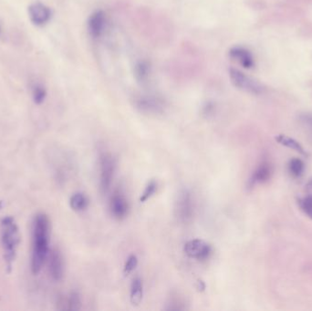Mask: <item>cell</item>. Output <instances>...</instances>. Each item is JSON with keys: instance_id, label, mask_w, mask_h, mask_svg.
<instances>
[{"instance_id": "obj_1", "label": "cell", "mask_w": 312, "mask_h": 311, "mask_svg": "<svg viewBox=\"0 0 312 311\" xmlns=\"http://www.w3.org/2000/svg\"><path fill=\"white\" fill-rule=\"evenodd\" d=\"M50 222L46 215H38L33 228V250L31 267L34 273H38L45 262L49 250Z\"/></svg>"}, {"instance_id": "obj_2", "label": "cell", "mask_w": 312, "mask_h": 311, "mask_svg": "<svg viewBox=\"0 0 312 311\" xmlns=\"http://www.w3.org/2000/svg\"><path fill=\"white\" fill-rule=\"evenodd\" d=\"M1 238L5 251L6 260L10 264L15 258V254L19 241L18 226L12 218L8 217L2 221Z\"/></svg>"}, {"instance_id": "obj_3", "label": "cell", "mask_w": 312, "mask_h": 311, "mask_svg": "<svg viewBox=\"0 0 312 311\" xmlns=\"http://www.w3.org/2000/svg\"><path fill=\"white\" fill-rule=\"evenodd\" d=\"M229 78L235 87L250 94L259 95L266 90L258 81L235 68L229 69Z\"/></svg>"}, {"instance_id": "obj_4", "label": "cell", "mask_w": 312, "mask_h": 311, "mask_svg": "<svg viewBox=\"0 0 312 311\" xmlns=\"http://www.w3.org/2000/svg\"><path fill=\"white\" fill-rule=\"evenodd\" d=\"M193 199L192 193L188 190H183L177 196L175 201V217L182 224H188L193 218Z\"/></svg>"}, {"instance_id": "obj_5", "label": "cell", "mask_w": 312, "mask_h": 311, "mask_svg": "<svg viewBox=\"0 0 312 311\" xmlns=\"http://www.w3.org/2000/svg\"><path fill=\"white\" fill-rule=\"evenodd\" d=\"M115 164L113 157L108 152H103L100 156V188L101 192L106 193L110 189L114 178Z\"/></svg>"}, {"instance_id": "obj_6", "label": "cell", "mask_w": 312, "mask_h": 311, "mask_svg": "<svg viewBox=\"0 0 312 311\" xmlns=\"http://www.w3.org/2000/svg\"><path fill=\"white\" fill-rule=\"evenodd\" d=\"M133 104L135 108L149 114H158L162 113L165 108L166 103L160 97L154 95H138L133 99Z\"/></svg>"}, {"instance_id": "obj_7", "label": "cell", "mask_w": 312, "mask_h": 311, "mask_svg": "<svg viewBox=\"0 0 312 311\" xmlns=\"http://www.w3.org/2000/svg\"><path fill=\"white\" fill-rule=\"evenodd\" d=\"M185 255L197 260H207L212 255V247L202 239H193L184 244Z\"/></svg>"}, {"instance_id": "obj_8", "label": "cell", "mask_w": 312, "mask_h": 311, "mask_svg": "<svg viewBox=\"0 0 312 311\" xmlns=\"http://www.w3.org/2000/svg\"><path fill=\"white\" fill-rule=\"evenodd\" d=\"M109 207L110 215H112L115 219L123 220L126 218V216L128 215L130 209L128 200L119 190L115 191L111 195Z\"/></svg>"}, {"instance_id": "obj_9", "label": "cell", "mask_w": 312, "mask_h": 311, "mask_svg": "<svg viewBox=\"0 0 312 311\" xmlns=\"http://www.w3.org/2000/svg\"><path fill=\"white\" fill-rule=\"evenodd\" d=\"M107 28V17L106 14L101 11H95L90 17L88 21V29L90 35L93 38H100L105 33Z\"/></svg>"}, {"instance_id": "obj_10", "label": "cell", "mask_w": 312, "mask_h": 311, "mask_svg": "<svg viewBox=\"0 0 312 311\" xmlns=\"http://www.w3.org/2000/svg\"><path fill=\"white\" fill-rule=\"evenodd\" d=\"M229 57L245 69H252L255 60L252 53L243 47H234L229 51Z\"/></svg>"}, {"instance_id": "obj_11", "label": "cell", "mask_w": 312, "mask_h": 311, "mask_svg": "<svg viewBox=\"0 0 312 311\" xmlns=\"http://www.w3.org/2000/svg\"><path fill=\"white\" fill-rule=\"evenodd\" d=\"M272 170L269 164L262 163L261 165L257 167L256 171L253 173L251 178L248 181V187L252 188L257 184L265 183L270 178Z\"/></svg>"}, {"instance_id": "obj_12", "label": "cell", "mask_w": 312, "mask_h": 311, "mask_svg": "<svg viewBox=\"0 0 312 311\" xmlns=\"http://www.w3.org/2000/svg\"><path fill=\"white\" fill-rule=\"evenodd\" d=\"M29 14L33 22L40 25L46 23L51 18V11L47 7L42 4L31 6L29 9Z\"/></svg>"}, {"instance_id": "obj_13", "label": "cell", "mask_w": 312, "mask_h": 311, "mask_svg": "<svg viewBox=\"0 0 312 311\" xmlns=\"http://www.w3.org/2000/svg\"><path fill=\"white\" fill-rule=\"evenodd\" d=\"M50 270L51 276L55 280H60L63 277L64 272V264L62 256L59 251H54L51 254V262H50Z\"/></svg>"}, {"instance_id": "obj_14", "label": "cell", "mask_w": 312, "mask_h": 311, "mask_svg": "<svg viewBox=\"0 0 312 311\" xmlns=\"http://www.w3.org/2000/svg\"><path fill=\"white\" fill-rule=\"evenodd\" d=\"M143 297V284L140 278L133 279L130 290V301L133 306H139Z\"/></svg>"}, {"instance_id": "obj_15", "label": "cell", "mask_w": 312, "mask_h": 311, "mask_svg": "<svg viewBox=\"0 0 312 311\" xmlns=\"http://www.w3.org/2000/svg\"><path fill=\"white\" fill-rule=\"evenodd\" d=\"M150 71H151V68L147 61L142 60V61L137 62L135 65V69H134V75L136 77L138 83H142V84L148 83V80L150 77Z\"/></svg>"}, {"instance_id": "obj_16", "label": "cell", "mask_w": 312, "mask_h": 311, "mask_svg": "<svg viewBox=\"0 0 312 311\" xmlns=\"http://www.w3.org/2000/svg\"><path fill=\"white\" fill-rule=\"evenodd\" d=\"M69 205L74 211L81 212L87 208L89 206V199L83 192H75L72 195V197H70Z\"/></svg>"}, {"instance_id": "obj_17", "label": "cell", "mask_w": 312, "mask_h": 311, "mask_svg": "<svg viewBox=\"0 0 312 311\" xmlns=\"http://www.w3.org/2000/svg\"><path fill=\"white\" fill-rule=\"evenodd\" d=\"M276 140H277V142H280V144L290 148L294 151H298V153H300L302 156H307V152L304 150V148L299 144V142H297L296 140H294L292 138L288 137L286 135H278L276 137Z\"/></svg>"}, {"instance_id": "obj_18", "label": "cell", "mask_w": 312, "mask_h": 311, "mask_svg": "<svg viewBox=\"0 0 312 311\" xmlns=\"http://www.w3.org/2000/svg\"><path fill=\"white\" fill-rule=\"evenodd\" d=\"M305 170V165L300 159H292L289 161V172L295 178H298L302 175Z\"/></svg>"}, {"instance_id": "obj_19", "label": "cell", "mask_w": 312, "mask_h": 311, "mask_svg": "<svg viewBox=\"0 0 312 311\" xmlns=\"http://www.w3.org/2000/svg\"><path fill=\"white\" fill-rule=\"evenodd\" d=\"M298 206L305 215L312 219V197L307 195L306 197L299 198L298 200Z\"/></svg>"}, {"instance_id": "obj_20", "label": "cell", "mask_w": 312, "mask_h": 311, "mask_svg": "<svg viewBox=\"0 0 312 311\" xmlns=\"http://www.w3.org/2000/svg\"><path fill=\"white\" fill-rule=\"evenodd\" d=\"M157 190V183L155 181L151 180L149 183H147L146 187L144 189V191L142 192V196L140 197V202L141 203H145L151 198L154 192Z\"/></svg>"}, {"instance_id": "obj_21", "label": "cell", "mask_w": 312, "mask_h": 311, "mask_svg": "<svg viewBox=\"0 0 312 311\" xmlns=\"http://www.w3.org/2000/svg\"><path fill=\"white\" fill-rule=\"evenodd\" d=\"M137 256H135V255H131V256H129L128 258H127V260L125 262V264H124V274L126 275V276L131 274L133 270L137 267Z\"/></svg>"}, {"instance_id": "obj_22", "label": "cell", "mask_w": 312, "mask_h": 311, "mask_svg": "<svg viewBox=\"0 0 312 311\" xmlns=\"http://www.w3.org/2000/svg\"><path fill=\"white\" fill-rule=\"evenodd\" d=\"M68 308L71 309V310H77L80 308L81 306V300H80V297H79L78 294L74 293L70 297H69V300H68Z\"/></svg>"}, {"instance_id": "obj_23", "label": "cell", "mask_w": 312, "mask_h": 311, "mask_svg": "<svg viewBox=\"0 0 312 311\" xmlns=\"http://www.w3.org/2000/svg\"><path fill=\"white\" fill-rule=\"evenodd\" d=\"M300 120L303 124L312 129V113H304L300 116Z\"/></svg>"}, {"instance_id": "obj_24", "label": "cell", "mask_w": 312, "mask_h": 311, "mask_svg": "<svg viewBox=\"0 0 312 311\" xmlns=\"http://www.w3.org/2000/svg\"><path fill=\"white\" fill-rule=\"evenodd\" d=\"M306 190H307V195L311 196L312 197V179L309 180V182L307 183L306 185Z\"/></svg>"}]
</instances>
